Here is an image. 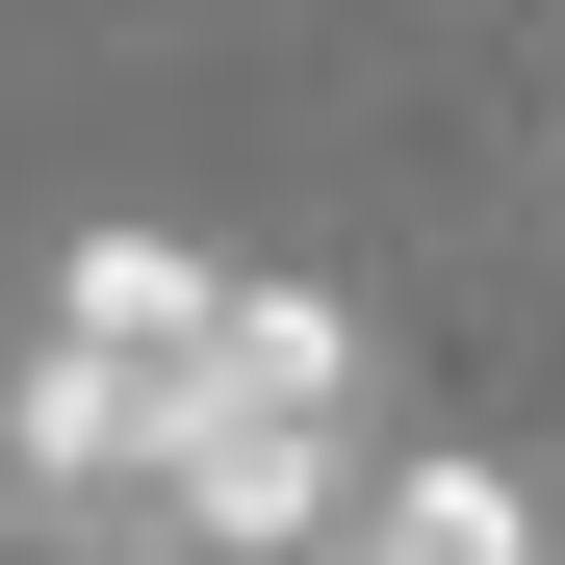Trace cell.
Masks as SVG:
<instances>
[{"label":"cell","mask_w":565,"mask_h":565,"mask_svg":"<svg viewBox=\"0 0 565 565\" xmlns=\"http://www.w3.org/2000/svg\"><path fill=\"white\" fill-rule=\"evenodd\" d=\"M360 565H540V489H514V462H386V489H360Z\"/></svg>","instance_id":"obj_3"},{"label":"cell","mask_w":565,"mask_h":565,"mask_svg":"<svg viewBox=\"0 0 565 565\" xmlns=\"http://www.w3.org/2000/svg\"><path fill=\"white\" fill-rule=\"evenodd\" d=\"M206 334H232V257H206V232H77L26 386H0V514H26V540H154V565H180Z\"/></svg>","instance_id":"obj_1"},{"label":"cell","mask_w":565,"mask_h":565,"mask_svg":"<svg viewBox=\"0 0 565 565\" xmlns=\"http://www.w3.org/2000/svg\"><path fill=\"white\" fill-rule=\"evenodd\" d=\"M309 540H360V309L232 282L206 412H180V565H309Z\"/></svg>","instance_id":"obj_2"}]
</instances>
